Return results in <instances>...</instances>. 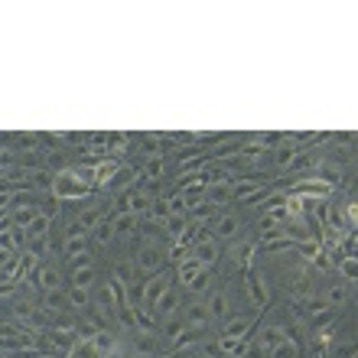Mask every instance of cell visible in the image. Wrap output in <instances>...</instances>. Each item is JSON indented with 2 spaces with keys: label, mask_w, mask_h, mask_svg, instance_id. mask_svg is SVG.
Returning a JSON list of instances; mask_svg holds the SVG:
<instances>
[{
  "label": "cell",
  "mask_w": 358,
  "mask_h": 358,
  "mask_svg": "<svg viewBox=\"0 0 358 358\" xmlns=\"http://www.w3.org/2000/svg\"><path fill=\"white\" fill-rule=\"evenodd\" d=\"M39 358H66V355H39Z\"/></svg>",
  "instance_id": "d6a6232c"
},
{
  "label": "cell",
  "mask_w": 358,
  "mask_h": 358,
  "mask_svg": "<svg viewBox=\"0 0 358 358\" xmlns=\"http://www.w3.org/2000/svg\"><path fill=\"white\" fill-rule=\"evenodd\" d=\"M261 316H264V313H255V310L231 313L225 322H218L215 339H241V336H255V326L261 322Z\"/></svg>",
  "instance_id": "3957f363"
},
{
  "label": "cell",
  "mask_w": 358,
  "mask_h": 358,
  "mask_svg": "<svg viewBox=\"0 0 358 358\" xmlns=\"http://www.w3.org/2000/svg\"><path fill=\"white\" fill-rule=\"evenodd\" d=\"M316 293H320L322 306H329V310H342V306H352V303H355V283L342 280L339 273H329L326 287Z\"/></svg>",
  "instance_id": "277c9868"
},
{
  "label": "cell",
  "mask_w": 358,
  "mask_h": 358,
  "mask_svg": "<svg viewBox=\"0 0 358 358\" xmlns=\"http://www.w3.org/2000/svg\"><path fill=\"white\" fill-rule=\"evenodd\" d=\"M39 306L49 313V316H56V313H66L72 310L69 306V293L66 287H59V290H46V293H39Z\"/></svg>",
  "instance_id": "ac0fdd59"
},
{
  "label": "cell",
  "mask_w": 358,
  "mask_h": 358,
  "mask_svg": "<svg viewBox=\"0 0 358 358\" xmlns=\"http://www.w3.org/2000/svg\"><path fill=\"white\" fill-rule=\"evenodd\" d=\"M170 245H150V241H141L137 245V255H134V264L143 277H150V273H163L170 267Z\"/></svg>",
  "instance_id": "7a4b0ae2"
},
{
  "label": "cell",
  "mask_w": 358,
  "mask_h": 358,
  "mask_svg": "<svg viewBox=\"0 0 358 358\" xmlns=\"http://www.w3.org/2000/svg\"><path fill=\"white\" fill-rule=\"evenodd\" d=\"M202 267H206V264H199L196 257H186V261H179L176 271H173V283H176V287H186V283L192 280V277H196Z\"/></svg>",
  "instance_id": "603a6c76"
},
{
  "label": "cell",
  "mask_w": 358,
  "mask_h": 358,
  "mask_svg": "<svg viewBox=\"0 0 358 358\" xmlns=\"http://www.w3.org/2000/svg\"><path fill=\"white\" fill-rule=\"evenodd\" d=\"M206 202H212V206H218V208H228V206H231V202H235L231 179H228V182H212V186H206Z\"/></svg>",
  "instance_id": "ffe728a7"
},
{
  "label": "cell",
  "mask_w": 358,
  "mask_h": 358,
  "mask_svg": "<svg viewBox=\"0 0 358 358\" xmlns=\"http://www.w3.org/2000/svg\"><path fill=\"white\" fill-rule=\"evenodd\" d=\"M43 153H46V173H52V176L72 170L78 163V150H69V147H56V150H43Z\"/></svg>",
  "instance_id": "4fadbf2b"
},
{
  "label": "cell",
  "mask_w": 358,
  "mask_h": 358,
  "mask_svg": "<svg viewBox=\"0 0 358 358\" xmlns=\"http://www.w3.org/2000/svg\"><path fill=\"white\" fill-rule=\"evenodd\" d=\"M179 316L189 329H212V316H208V303L202 296H192L189 303L179 306Z\"/></svg>",
  "instance_id": "30bf717a"
},
{
  "label": "cell",
  "mask_w": 358,
  "mask_h": 358,
  "mask_svg": "<svg viewBox=\"0 0 358 358\" xmlns=\"http://www.w3.org/2000/svg\"><path fill=\"white\" fill-rule=\"evenodd\" d=\"M208 303V316H212V326H218V322H225L235 310V296H231V290L228 287H215V290L206 296Z\"/></svg>",
  "instance_id": "9c48e42d"
},
{
  "label": "cell",
  "mask_w": 358,
  "mask_h": 358,
  "mask_svg": "<svg viewBox=\"0 0 358 358\" xmlns=\"http://www.w3.org/2000/svg\"><path fill=\"white\" fill-rule=\"evenodd\" d=\"M267 358H300V342H293V339H283L277 349L267 352Z\"/></svg>",
  "instance_id": "1f68e13d"
},
{
  "label": "cell",
  "mask_w": 358,
  "mask_h": 358,
  "mask_svg": "<svg viewBox=\"0 0 358 358\" xmlns=\"http://www.w3.org/2000/svg\"><path fill=\"white\" fill-rule=\"evenodd\" d=\"M218 280H222L218 267H202V271H199L196 277H192V280H189L186 287H182V290H186L189 296H202V300H206L208 293H212V290L218 287Z\"/></svg>",
  "instance_id": "7c38bea8"
},
{
  "label": "cell",
  "mask_w": 358,
  "mask_h": 358,
  "mask_svg": "<svg viewBox=\"0 0 358 358\" xmlns=\"http://www.w3.org/2000/svg\"><path fill=\"white\" fill-rule=\"evenodd\" d=\"M82 251H92V238L78 235V238H66V251H62V261L72 255H82Z\"/></svg>",
  "instance_id": "f546056e"
},
{
  "label": "cell",
  "mask_w": 358,
  "mask_h": 358,
  "mask_svg": "<svg viewBox=\"0 0 358 358\" xmlns=\"http://www.w3.org/2000/svg\"><path fill=\"white\" fill-rule=\"evenodd\" d=\"M336 273H339L342 280L355 283L358 280V257H339V261H336Z\"/></svg>",
  "instance_id": "f1b7e54d"
},
{
  "label": "cell",
  "mask_w": 358,
  "mask_h": 358,
  "mask_svg": "<svg viewBox=\"0 0 358 358\" xmlns=\"http://www.w3.org/2000/svg\"><path fill=\"white\" fill-rule=\"evenodd\" d=\"M137 225H141V215H134V212L111 215V228H114V235H117V241H121V245H127V241H134V238H137Z\"/></svg>",
  "instance_id": "2e32d148"
},
{
  "label": "cell",
  "mask_w": 358,
  "mask_h": 358,
  "mask_svg": "<svg viewBox=\"0 0 358 358\" xmlns=\"http://www.w3.org/2000/svg\"><path fill=\"white\" fill-rule=\"evenodd\" d=\"M94 280H98V264H92V267H78V271H69V283H72V287L92 290Z\"/></svg>",
  "instance_id": "cb8c5ba5"
},
{
  "label": "cell",
  "mask_w": 358,
  "mask_h": 358,
  "mask_svg": "<svg viewBox=\"0 0 358 358\" xmlns=\"http://www.w3.org/2000/svg\"><path fill=\"white\" fill-rule=\"evenodd\" d=\"M179 306H182V296H179V287L173 283L170 290L153 303L150 313H153V320H157V322H163V320H170V316H179Z\"/></svg>",
  "instance_id": "5bb4252c"
},
{
  "label": "cell",
  "mask_w": 358,
  "mask_h": 358,
  "mask_svg": "<svg viewBox=\"0 0 358 358\" xmlns=\"http://www.w3.org/2000/svg\"><path fill=\"white\" fill-rule=\"evenodd\" d=\"M49 196L59 199V202H72V199L94 196V189H88L72 170H66V173H59V176H52V192H49Z\"/></svg>",
  "instance_id": "52a82bcc"
},
{
  "label": "cell",
  "mask_w": 358,
  "mask_h": 358,
  "mask_svg": "<svg viewBox=\"0 0 358 358\" xmlns=\"http://www.w3.org/2000/svg\"><path fill=\"white\" fill-rule=\"evenodd\" d=\"M27 287L29 290H36V293L66 287V267H62V261H39V264L33 267V273H29Z\"/></svg>",
  "instance_id": "6da1fadb"
},
{
  "label": "cell",
  "mask_w": 358,
  "mask_h": 358,
  "mask_svg": "<svg viewBox=\"0 0 358 358\" xmlns=\"http://www.w3.org/2000/svg\"><path fill=\"white\" fill-rule=\"evenodd\" d=\"M134 147V134L127 131H108V147H104V153L108 157H114V160H127V153H131Z\"/></svg>",
  "instance_id": "e0dca14e"
},
{
  "label": "cell",
  "mask_w": 358,
  "mask_h": 358,
  "mask_svg": "<svg viewBox=\"0 0 358 358\" xmlns=\"http://www.w3.org/2000/svg\"><path fill=\"white\" fill-rule=\"evenodd\" d=\"M206 336H208V329H189V326H186L176 339L166 342V352H173V349H196V345H202V342H206Z\"/></svg>",
  "instance_id": "d6986e66"
},
{
  "label": "cell",
  "mask_w": 358,
  "mask_h": 358,
  "mask_svg": "<svg viewBox=\"0 0 358 358\" xmlns=\"http://www.w3.org/2000/svg\"><path fill=\"white\" fill-rule=\"evenodd\" d=\"M94 241L98 248H111V245H117V235H114V228H111V218H104L101 225L94 228L92 235H88Z\"/></svg>",
  "instance_id": "d4e9b609"
},
{
  "label": "cell",
  "mask_w": 358,
  "mask_h": 358,
  "mask_svg": "<svg viewBox=\"0 0 358 358\" xmlns=\"http://www.w3.org/2000/svg\"><path fill=\"white\" fill-rule=\"evenodd\" d=\"M92 264H98V261H94V251H82V255H72V257H66V261H62L66 273L69 271H78V267H92Z\"/></svg>",
  "instance_id": "4dcf8cb0"
},
{
  "label": "cell",
  "mask_w": 358,
  "mask_h": 358,
  "mask_svg": "<svg viewBox=\"0 0 358 358\" xmlns=\"http://www.w3.org/2000/svg\"><path fill=\"white\" fill-rule=\"evenodd\" d=\"M222 251H225V248L218 245V241L208 235V231H202L196 245L189 248V257H196L199 264H206V267H218V261H222Z\"/></svg>",
  "instance_id": "8fae6325"
},
{
  "label": "cell",
  "mask_w": 358,
  "mask_h": 358,
  "mask_svg": "<svg viewBox=\"0 0 358 358\" xmlns=\"http://www.w3.org/2000/svg\"><path fill=\"white\" fill-rule=\"evenodd\" d=\"M66 293H69V306L76 313H82L88 303H92V290H82V287H72V283H69Z\"/></svg>",
  "instance_id": "4316f807"
},
{
  "label": "cell",
  "mask_w": 358,
  "mask_h": 358,
  "mask_svg": "<svg viewBox=\"0 0 358 358\" xmlns=\"http://www.w3.org/2000/svg\"><path fill=\"white\" fill-rule=\"evenodd\" d=\"M202 358H215V355H206V352H202Z\"/></svg>",
  "instance_id": "836d02e7"
},
{
  "label": "cell",
  "mask_w": 358,
  "mask_h": 358,
  "mask_svg": "<svg viewBox=\"0 0 358 358\" xmlns=\"http://www.w3.org/2000/svg\"><path fill=\"white\" fill-rule=\"evenodd\" d=\"M173 212H170V199L160 196V199H150V208H147V218H153V222H166ZM143 218V215H141Z\"/></svg>",
  "instance_id": "484cf974"
},
{
  "label": "cell",
  "mask_w": 358,
  "mask_h": 358,
  "mask_svg": "<svg viewBox=\"0 0 358 358\" xmlns=\"http://www.w3.org/2000/svg\"><path fill=\"white\" fill-rule=\"evenodd\" d=\"M245 277V290H248V300H251V310L255 313H264L271 306V287H267V271H257V267H248L241 271Z\"/></svg>",
  "instance_id": "5b68a950"
},
{
  "label": "cell",
  "mask_w": 358,
  "mask_h": 358,
  "mask_svg": "<svg viewBox=\"0 0 358 358\" xmlns=\"http://www.w3.org/2000/svg\"><path fill=\"white\" fill-rule=\"evenodd\" d=\"M39 215V206H23V208H10V222L13 228H27L33 218Z\"/></svg>",
  "instance_id": "83f0119b"
},
{
  "label": "cell",
  "mask_w": 358,
  "mask_h": 358,
  "mask_svg": "<svg viewBox=\"0 0 358 358\" xmlns=\"http://www.w3.org/2000/svg\"><path fill=\"white\" fill-rule=\"evenodd\" d=\"M339 320V310H329V306H322V310H313L306 313V320H303V332H310V336H320V332L332 329V322Z\"/></svg>",
  "instance_id": "9a60e30c"
},
{
  "label": "cell",
  "mask_w": 358,
  "mask_h": 358,
  "mask_svg": "<svg viewBox=\"0 0 358 358\" xmlns=\"http://www.w3.org/2000/svg\"><path fill=\"white\" fill-rule=\"evenodd\" d=\"M212 231H208V235L215 238L218 245H231V241H235V238H241L245 235V218L238 215L235 208H222V215L215 218V222H212Z\"/></svg>",
  "instance_id": "8992f818"
},
{
  "label": "cell",
  "mask_w": 358,
  "mask_h": 358,
  "mask_svg": "<svg viewBox=\"0 0 358 358\" xmlns=\"http://www.w3.org/2000/svg\"><path fill=\"white\" fill-rule=\"evenodd\" d=\"M173 287V273L163 271V273H150L147 280H143V290H141V300L134 303V306H143V310H153V303L160 300L163 293Z\"/></svg>",
  "instance_id": "ba28073f"
},
{
  "label": "cell",
  "mask_w": 358,
  "mask_h": 358,
  "mask_svg": "<svg viewBox=\"0 0 358 358\" xmlns=\"http://www.w3.org/2000/svg\"><path fill=\"white\" fill-rule=\"evenodd\" d=\"M17 170H23V173L46 170V153L43 150H20L17 153Z\"/></svg>",
  "instance_id": "44dd1931"
},
{
  "label": "cell",
  "mask_w": 358,
  "mask_h": 358,
  "mask_svg": "<svg viewBox=\"0 0 358 358\" xmlns=\"http://www.w3.org/2000/svg\"><path fill=\"white\" fill-rule=\"evenodd\" d=\"M52 225H56V222H52L49 215H43V212H39V215L33 218V222H29L27 228H23V235H27V241H39V238H49Z\"/></svg>",
  "instance_id": "7402d4cb"
}]
</instances>
